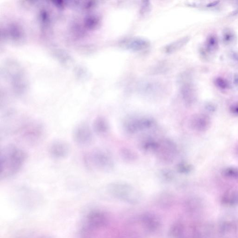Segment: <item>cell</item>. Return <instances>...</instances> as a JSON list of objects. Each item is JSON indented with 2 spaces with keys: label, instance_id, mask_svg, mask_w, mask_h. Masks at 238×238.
Masks as SVG:
<instances>
[{
  "label": "cell",
  "instance_id": "6da1fadb",
  "mask_svg": "<svg viewBox=\"0 0 238 238\" xmlns=\"http://www.w3.org/2000/svg\"><path fill=\"white\" fill-rule=\"evenodd\" d=\"M27 156L25 152L15 145H8L0 153V178L5 179L14 176L22 170Z\"/></svg>",
  "mask_w": 238,
  "mask_h": 238
},
{
  "label": "cell",
  "instance_id": "7a4b0ae2",
  "mask_svg": "<svg viewBox=\"0 0 238 238\" xmlns=\"http://www.w3.org/2000/svg\"><path fill=\"white\" fill-rule=\"evenodd\" d=\"M108 223L106 214L99 210L91 211L81 224L78 235L80 238H91L98 229L104 227Z\"/></svg>",
  "mask_w": 238,
  "mask_h": 238
},
{
  "label": "cell",
  "instance_id": "3957f363",
  "mask_svg": "<svg viewBox=\"0 0 238 238\" xmlns=\"http://www.w3.org/2000/svg\"><path fill=\"white\" fill-rule=\"evenodd\" d=\"M108 191L115 198L131 204H136L140 200L138 191L130 184L124 182H114L108 186Z\"/></svg>",
  "mask_w": 238,
  "mask_h": 238
},
{
  "label": "cell",
  "instance_id": "277c9868",
  "mask_svg": "<svg viewBox=\"0 0 238 238\" xmlns=\"http://www.w3.org/2000/svg\"><path fill=\"white\" fill-rule=\"evenodd\" d=\"M85 159L86 164L90 168H95L104 172L112 170L114 166L111 156L103 150L92 151L86 155Z\"/></svg>",
  "mask_w": 238,
  "mask_h": 238
},
{
  "label": "cell",
  "instance_id": "5b68a950",
  "mask_svg": "<svg viewBox=\"0 0 238 238\" xmlns=\"http://www.w3.org/2000/svg\"><path fill=\"white\" fill-rule=\"evenodd\" d=\"M177 152L175 143L169 139H163L159 141L158 146L154 153L160 160L170 163L174 161Z\"/></svg>",
  "mask_w": 238,
  "mask_h": 238
},
{
  "label": "cell",
  "instance_id": "8992f818",
  "mask_svg": "<svg viewBox=\"0 0 238 238\" xmlns=\"http://www.w3.org/2000/svg\"><path fill=\"white\" fill-rule=\"evenodd\" d=\"M154 125V120L150 117L129 118L125 121L124 124L126 131L131 134L150 129L153 128Z\"/></svg>",
  "mask_w": 238,
  "mask_h": 238
},
{
  "label": "cell",
  "instance_id": "52a82bcc",
  "mask_svg": "<svg viewBox=\"0 0 238 238\" xmlns=\"http://www.w3.org/2000/svg\"><path fill=\"white\" fill-rule=\"evenodd\" d=\"M73 140L79 146H86L91 144L93 140V133L90 127L83 122L77 125L73 132Z\"/></svg>",
  "mask_w": 238,
  "mask_h": 238
},
{
  "label": "cell",
  "instance_id": "ba28073f",
  "mask_svg": "<svg viewBox=\"0 0 238 238\" xmlns=\"http://www.w3.org/2000/svg\"><path fill=\"white\" fill-rule=\"evenodd\" d=\"M49 153L53 158L63 159L69 154L70 146L66 141L57 140L53 141L49 146Z\"/></svg>",
  "mask_w": 238,
  "mask_h": 238
},
{
  "label": "cell",
  "instance_id": "9c48e42d",
  "mask_svg": "<svg viewBox=\"0 0 238 238\" xmlns=\"http://www.w3.org/2000/svg\"><path fill=\"white\" fill-rule=\"evenodd\" d=\"M121 45L128 50L134 52H139L146 50L150 46L148 40L142 37H132L123 41Z\"/></svg>",
  "mask_w": 238,
  "mask_h": 238
},
{
  "label": "cell",
  "instance_id": "30bf717a",
  "mask_svg": "<svg viewBox=\"0 0 238 238\" xmlns=\"http://www.w3.org/2000/svg\"><path fill=\"white\" fill-rule=\"evenodd\" d=\"M181 96L184 102L187 105H191L196 99L195 89L190 82H184L180 89Z\"/></svg>",
  "mask_w": 238,
  "mask_h": 238
},
{
  "label": "cell",
  "instance_id": "8fae6325",
  "mask_svg": "<svg viewBox=\"0 0 238 238\" xmlns=\"http://www.w3.org/2000/svg\"><path fill=\"white\" fill-rule=\"evenodd\" d=\"M141 221L143 226L150 232H155L160 227V222L156 216L146 214L142 216Z\"/></svg>",
  "mask_w": 238,
  "mask_h": 238
},
{
  "label": "cell",
  "instance_id": "7c38bea8",
  "mask_svg": "<svg viewBox=\"0 0 238 238\" xmlns=\"http://www.w3.org/2000/svg\"><path fill=\"white\" fill-rule=\"evenodd\" d=\"M109 129V122L103 116H98L94 120L93 129L98 135H103L108 132Z\"/></svg>",
  "mask_w": 238,
  "mask_h": 238
},
{
  "label": "cell",
  "instance_id": "4fadbf2b",
  "mask_svg": "<svg viewBox=\"0 0 238 238\" xmlns=\"http://www.w3.org/2000/svg\"><path fill=\"white\" fill-rule=\"evenodd\" d=\"M189 39L190 38L189 37L186 36L171 43L165 48V52L167 53H171L179 50L187 44V43L189 42Z\"/></svg>",
  "mask_w": 238,
  "mask_h": 238
},
{
  "label": "cell",
  "instance_id": "5bb4252c",
  "mask_svg": "<svg viewBox=\"0 0 238 238\" xmlns=\"http://www.w3.org/2000/svg\"><path fill=\"white\" fill-rule=\"evenodd\" d=\"M205 47V50L209 53L216 52L219 48L218 39L216 35L214 34H210L206 38Z\"/></svg>",
  "mask_w": 238,
  "mask_h": 238
},
{
  "label": "cell",
  "instance_id": "9a60e30c",
  "mask_svg": "<svg viewBox=\"0 0 238 238\" xmlns=\"http://www.w3.org/2000/svg\"><path fill=\"white\" fill-rule=\"evenodd\" d=\"M184 233V226L180 222L176 221L170 226L169 231L170 238H181Z\"/></svg>",
  "mask_w": 238,
  "mask_h": 238
},
{
  "label": "cell",
  "instance_id": "2e32d148",
  "mask_svg": "<svg viewBox=\"0 0 238 238\" xmlns=\"http://www.w3.org/2000/svg\"><path fill=\"white\" fill-rule=\"evenodd\" d=\"M222 40L224 44L226 45H232L236 40V35L235 31L231 28H225L223 31Z\"/></svg>",
  "mask_w": 238,
  "mask_h": 238
},
{
  "label": "cell",
  "instance_id": "e0dca14e",
  "mask_svg": "<svg viewBox=\"0 0 238 238\" xmlns=\"http://www.w3.org/2000/svg\"><path fill=\"white\" fill-rule=\"evenodd\" d=\"M120 155L123 160L127 162H133L136 160L137 156L134 151L128 148H123L120 151Z\"/></svg>",
  "mask_w": 238,
  "mask_h": 238
},
{
  "label": "cell",
  "instance_id": "ac0fdd59",
  "mask_svg": "<svg viewBox=\"0 0 238 238\" xmlns=\"http://www.w3.org/2000/svg\"><path fill=\"white\" fill-rule=\"evenodd\" d=\"M158 144L159 141L153 139H148L142 143V148L144 150L155 153L157 149Z\"/></svg>",
  "mask_w": 238,
  "mask_h": 238
},
{
  "label": "cell",
  "instance_id": "d6986e66",
  "mask_svg": "<svg viewBox=\"0 0 238 238\" xmlns=\"http://www.w3.org/2000/svg\"><path fill=\"white\" fill-rule=\"evenodd\" d=\"M174 201L173 196L166 193L160 197L158 200V203L161 207L168 208L173 204Z\"/></svg>",
  "mask_w": 238,
  "mask_h": 238
},
{
  "label": "cell",
  "instance_id": "ffe728a7",
  "mask_svg": "<svg viewBox=\"0 0 238 238\" xmlns=\"http://www.w3.org/2000/svg\"><path fill=\"white\" fill-rule=\"evenodd\" d=\"M214 84L216 87L222 90L228 89L230 88L229 82L225 78L222 77H217L215 78Z\"/></svg>",
  "mask_w": 238,
  "mask_h": 238
},
{
  "label": "cell",
  "instance_id": "44dd1931",
  "mask_svg": "<svg viewBox=\"0 0 238 238\" xmlns=\"http://www.w3.org/2000/svg\"><path fill=\"white\" fill-rule=\"evenodd\" d=\"M178 171L181 174H187L189 173L191 170V167L185 163H180L177 166Z\"/></svg>",
  "mask_w": 238,
  "mask_h": 238
},
{
  "label": "cell",
  "instance_id": "7402d4cb",
  "mask_svg": "<svg viewBox=\"0 0 238 238\" xmlns=\"http://www.w3.org/2000/svg\"><path fill=\"white\" fill-rule=\"evenodd\" d=\"M161 176L164 180L170 181L174 179V175L170 170H165L161 172Z\"/></svg>",
  "mask_w": 238,
  "mask_h": 238
},
{
  "label": "cell",
  "instance_id": "603a6c76",
  "mask_svg": "<svg viewBox=\"0 0 238 238\" xmlns=\"http://www.w3.org/2000/svg\"><path fill=\"white\" fill-rule=\"evenodd\" d=\"M150 7L151 5L150 4L149 2H148V1H145V2H143V4H142V6L141 7V9H140V12L143 15L146 14L150 10Z\"/></svg>",
  "mask_w": 238,
  "mask_h": 238
},
{
  "label": "cell",
  "instance_id": "cb8c5ba5",
  "mask_svg": "<svg viewBox=\"0 0 238 238\" xmlns=\"http://www.w3.org/2000/svg\"><path fill=\"white\" fill-rule=\"evenodd\" d=\"M231 58L234 61L238 62V53L236 52L232 51L230 53Z\"/></svg>",
  "mask_w": 238,
  "mask_h": 238
},
{
  "label": "cell",
  "instance_id": "d4e9b609",
  "mask_svg": "<svg viewBox=\"0 0 238 238\" xmlns=\"http://www.w3.org/2000/svg\"><path fill=\"white\" fill-rule=\"evenodd\" d=\"M220 1H214V2H211V3H209L207 4L206 5V7L207 8H212L214 7L215 6L217 5L220 3Z\"/></svg>",
  "mask_w": 238,
  "mask_h": 238
},
{
  "label": "cell",
  "instance_id": "484cf974",
  "mask_svg": "<svg viewBox=\"0 0 238 238\" xmlns=\"http://www.w3.org/2000/svg\"><path fill=\"white\" fill-rule=\"evenodd\" d=\"M234 83L235 85L238 87V73H235L234 75Z\"/></svg>",
  "mask_w": 238,
  "mask_h": 238
},
{
  "label": "cell",
  "instance_id": "4316f807",
  "mask_svg": "<svg viewBox=\"0 0 238 238\" xmlns=\"http://www.w3.org/2000/svg\"><path fill=\"white\" fill-rule=\"evenodd\" d=\"M237 14H238V8L236 10L234 11V12H232V14H231V16H235V15H237Z\"/></svg>",
  "mask_w": 238,
  "mask_h": 238
}]
</instances>
